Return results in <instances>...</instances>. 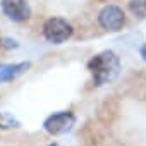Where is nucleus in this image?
Masks as SVG:
<instances>
[{"mask_svg": "<svg viewBox=\"0 0 146 146\" xmlns=\"http://www.w3.org/2000/svg\"><path fill=\"white\" fill-rule=\"evenodd\" d=\"M88 70H90V74L93 78V84L95 86H103V84L113 81L119 76L120 58L112 50L100 52V53H96L95 57L90 58Z\"/></svg>", "mask_w": 146, "mask_h": 146, "instance_id": "nucleus-1", "label": "nucleus"}, {"mask_svg": "<svg viewBox=\"0 0 146 146\" xmlns=\"http://www.w3.org/2000/svg\"><path fill=\"white\" fill-rule=\"evenodd\" d=\"M74 125H76V115L72 113V112H69V110H62V112L52 113L43 122V129L50 136L67 134L69 131H72V127H74Z\"/></svg>", "mask_w": 146, "mask_h": 146, "instance_id": "nucleus-2", "label": "nucleus"}, {"mask_svg": "<svg viewBox=\"0 0 146 146\" xmlns=\"http://www.w3.org/2000/svg\"><path fill=\"white\" fill-rule=\"evenodd\" d=\"M43 36L50 43H64L72 36V26L62 17H50L43 24Z\"/></svg>", "mask_w": 146, "mask_h": 146, "instance_id": "nucleus-3", "label": "nucleus"}, {"mask_svg": "<svg viewBox=\"0 0 146 146\" xmlns=\"http://www.w3.org/2000/svg\"><path fill=\"white\" fill-rule=\"evenodd\" d=\"M98 23L105 31H120L125 24V14L119 5H105L98 14Z\"/></svg>", "mask_w": 146, "mask_h": 146, "instance_id": "nucleus-4", "label": "nucleus"}, {"mask_svg": "<svg viewBox=\"0 0 146 146\" xmlns=\"http://www.w3.org/2000/svg\"><path fill=\"white\" fill-rule=\"evenodd\" d=\"M2 12L14 23H24L31 17V9L26 0H2Z\"/></svg>", "mask_w": 146, "mask_h": 146, "instance_id": "nucleus-5", "label": "nucleus"}, {"mask_svg": "<svg viewBox=\"0 0 146 146\" xmlns=\"http://www.w3.org/2000/svg\"><path fill=\"white\" fill-rule=\"evenodd\" d=\"M31 67L29 62H19V64H0V84L2 83H9L16 78H19L21 74Z\"/></svg>", "mask_w": 146, "mask_h": 146, "instance_id": "nucleus-6", "label": "nucleus"}, {"mask_svg": "<svg viewBox=\"0 0 146 146\" xmlns=\"http://www.w3.org/2000/svg\"><path fill=\"white\" fill-rule=\"evenodd\" d=\"M129 11L136 17L144 19L146 17V0H131L129 2Z\"/></svg>", "mask_w": 146, "mask_h": 146, "instance_id": "nucleus-7", "label": "nucleus"}, {"mask_svg": "<svg viewBox=\"0 0 146 146\" xmlns=\"http://www.w3.org/2000/svg\"><path fill=\"white\" fill-rule=\"evenodd\" d=\"M14 127H19V120L7 112H0V129H14Z\"/></svg>", "mask_w": 146, "mask_h": 146, "instance_id": "nucleus-8", "label": "nucleus"}, {"mask_svg": "<svg viewBox=\"0 0 146 146\" xmlns=\"http://www.w3.org/2000/svg\"><path fill=\"white\" fill-rule=\"evenodd\" d=\"M4 43H5L7 48H16V46H17V41H16V40H9V38H7V40L2 41V45H4Z\"/></svg>", "mask_w": 146, "mask_h": 146, "instance_id": "nucleus-9", "label": "nucleus"}, {"mask_svg": "<svg viewBox=\"0 0 146 146\" xmlns=\"http://www.w3.org/2000/svg\"><path fill=\"white\" fill-rule=\"evenodd\" d=\"M141 57L146 60V45H143V46H141Z\"/></svg>", "mask_w": 146, "mask_h": 146, "instance_id": "nucleus-10", "label": "nucleus"}, {"mask_svg": "<svg viewBox=\"0 0 146 146\" xmlns=\"http://www.w3.org/2000/svg\"><path fill=\"white\" fill-rule=\"evenodd\" d=\"M0 46H2V40H0Z\"/></svg>", "mask_w": 146, "mask_h": 146, "instance_id": "nucleus-11", "label": "nucleus"}]
</instances>
